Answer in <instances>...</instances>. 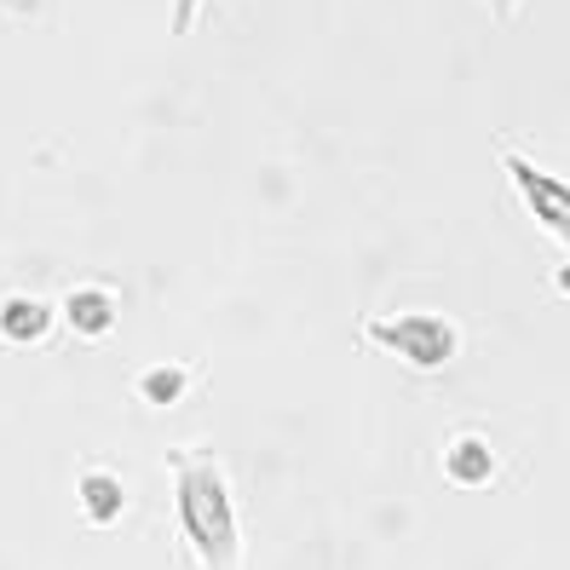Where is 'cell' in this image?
Returning <instances> with one entry per match:
<instances>
[{
    "mask_svg": "<svg viewBox=\"0 0 570 570\" xmlns=\"http://www.w3.org/2000/svg\"><path fill=\"white\" fill-rule=\"evenodd\" d=\"M167 473H174V513L190 559L208 570H230L243 559V530H237V501H230L219 455L208 444H179L167 450Z\"/></svg>",
    "mask_w": 570,
    "mask_h": 570,
    "instance_id": "obj_1",
    "label": "cell"
},
{
    "mask_svg": "<svg viewBox=\"0 0 570 570\" xmlns=\"http://www.w3.org/2000/svg\"><path fill=\"white\" fill-rule=\"evenodd\" d=\"M196 7H203V0H174V36H190V23H196Z\"/></svg>",
    "mask_w": 570,
    "mask_h": 570,
    "instance_id": "obj_9",
    "label": "cell"
},
{
    "mask_svg": "<svg viewBox=\"0 0 570 570\" xmlns=\"http://www.w3.org/2000/svg\"><path fill=\"white\" fill-rule=\"evenodd\" d=\"M553 288H559V294L570 299V259H564V265H559V272H553Z\"/></svg>",
    "mask_w": 570,
    "mask_h": 570,
    "instance_id": "obj_11",
    "label": "cell"
},
{
    "mask_svg": "<svg viewBox=\"0 0 570 570\" xmlns=\"http://www.w3.org/2000/svg\"><path fill=\"white\" fill-rule=\"evenodd\" d=\"M190 363H156V368H145V375H139V386H132V392H139V404H150V410H174L179 404V397L190 392Z\"/></svg>",
    "mask_w": 570,
    "mask_h": 570,
    "instance_id": "obj_8",
    "label": "cell"
},
{
    "mask_svg": "<svg viewBox=\"0 0 570 570\" xmlns=\"http://www.w3.org/2000/svg\"><path fill=\"white\" fill-rule=\"evenodd\" d=\"M501 167H508V179H513V190H519L524 214L542 225L548 237H559V243L570 248V185L553 179L548 167H535V161L519 156V150H501Z\"/></svg>",
    "mask_w": 570,
    "mask_h": 570,
    "instance_id": "obj_3",
    "label": "cell"
},
{
    "mask_svg": "<svg viewBox=\"0 0 570 570\" xmlns=\"http://www.w3.org/2000/svg\"><path fill=\"white\" fill-rule=\"evenodd\" d=\"M52 328H58V306L41 294H7L0 299V346H12V352H36L52 341Z\"/></svg>",
    "mask_w": 570,
    "mask_h": 570,
    "instance_id": "obj_6",
    "label": "cell"
},
{
    "mask_svg": "<svg viewBox=\"0 0 570 570\" xmlns=\"http://www.w3.org/2000/svg\"><path fill=\"white\" fill-rule=\"evenodd\" d=\"M439 473H444L450 490H490L501 479V455H495V444L484 439V432L466 426V432H450V439H444Z\"/></svg>",
    "mask_w": 570,
    "mask_h": 570,
    "instance_id": "obj_5",
    "label": "cell"
},
{
    "mask_svg": "<svg viewBox=\"0 0 570 570\" xmlns=\"http://www.w3.org/2000/svg\"><path fill=\"white\" fill-rule=\"evenodd\" d=\"M363 341L415 368V375H439L461 357V323L444 312H386L363 323Z\"/></svg>",
    "mask_w": 570,
    "mask_h": 570,
    "instance_id": "obj_2",
    "label": "cell"
},
{
    "mask_svg": "<svg viewBox=\"0 0 570 570\" xmlns=\"http://www.w3.org/2000/svg\"><path fill=\"white\" fill-rule=\"evenodd\" d=\"M513 12H519V0H490V18L495 23H513Z\"/></svg>",
    "mask_w": 570,
    "mask_h": 570,
    "instance_id": "obj_10",
    "label": "cell"
},
{
    "mask_svg": "<svg viewBox=\"0 0 570 570\" xmlns=\"http://www.w3.org/2000/svg\"><path fill=\"white\" fill-rule=\"evenodd\" d=\"M58 323L70 328L81 346L110 341L116 323H121V294H116L110 283H76L70 294L58 299Z\"/></svg>",
    "mask_w": 570,
    "mask_h": 570,
    "instance_id": "obj_4",
    "label": "cell"
},
{
    "mask_svg": "<svg viewBox=\"0 0 570 570\" xmlns=\"http://www.w3.org/2000/svg\"><path fill=\"white\" fill-rule=\"evenodd\" d=\"M76 501H81V519L92 530H116L127 519V479L116 473V466H81V479H76Z\"/></svg>",
    "mask_w": 570,
    "mask_h": 570,
    "instance_id": "obj_7",
    "label": "cell"
}]
</instances>
